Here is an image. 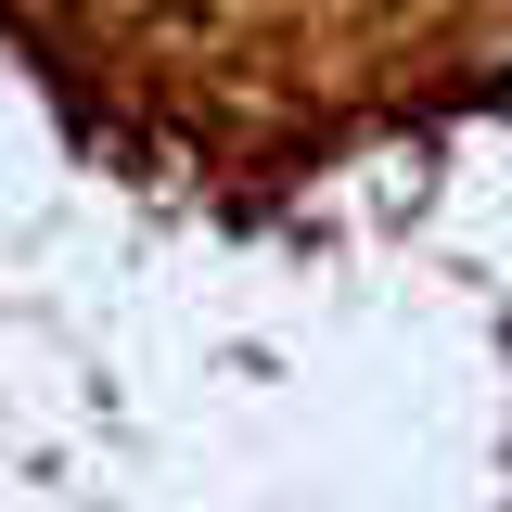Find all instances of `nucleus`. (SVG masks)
I'll use <instances>...</instances> for the list:
<instances>
[{
    "label": "nucleus",
    "mask_w": 512,
    "mask_h": 512,
    "mask_svg": "<svg viewBox=\"0 0 512 512\" xmlns=\"http://www.w3.org/2000/svg\"><path fill=\"white\" fill-rule=\"evenodd\" d=\"M372 13H397V0H39L52 39H77L103 64H141V77L231 64V39H308V26H359L372 39Z\"/></svg>",
    "instance_id": "nucleus-1"
}]
</instances>
